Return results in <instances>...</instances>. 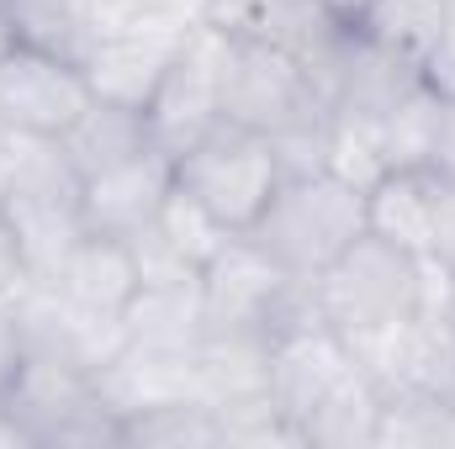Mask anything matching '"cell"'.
Masks as SVG:
<instances>
[{
  "label": "cell",
  "mask_w": 455,
  "mask_h": 449,
  "mask_svg": "<svg viewBox=\"0 0 455 449\" xmlns=\"http://www.w3.org/2000/svg\"><path fill=\"white\" fill-rule=\"evenodd\" d=\"M96 85L80 59L43 48V43H16L0 59V122L27 138H64L80 116L91 112Z\"/></svg>",
  "instance_id": "cell-6"
},
{
  "label": "cell",
  "mask_w": 455,
  "mask_h": 449,
  "mask_svg": "<svg viewBox=\"0 0 455 449\" xmlns=\"http://www.w3.org/2000/svg\"><path fill=\"white\" fill-rule=\"evenodd\" d=\"M21 286H27V270H21V254H16V243L5 232V217H0V302H11Z\"/></svg>",
  "instance_id": "cell-19"
},
{
  "label": "cell",
  "mask_w": 455,
  "mask_h": 449,
  "mask_svg": "<svg viewBox=\"0 0 455 449\" xmlns=\"http://www.w3.org/2000/svg\"><path fill=\"white\" fill-rule=\"evenodd\" d=\"M302 291V280H291L254 238H228L223 248L207 259L202 270V307H207V328H265L275 334L281 312L291 307V296Z\"/></svg>",
  "instance_id": "cell-7"
},
{
  "label": "cell",
  "mask_w": 455,
  "mask_h": 449,
  "mask_svg": "<svg viewBox=\"0 0 455 449\" xmlns=\"http://www.w3.org/2000/svg\"><path fill=\"white\" fill-rule=\"evenodd\" d=\"M440 191H445V180H440L429 164H413V169H387V175L365 191V207H371V232H381V238L403 243L408 254H435Z\"/></svg>",
  "instance_id": "cell-11"
},
{
  "label": "cell",
  "mask_w": 455,
  "mask_h": 449,
  "mask_svg": "<svg viewBox=\"0 0 455 449\" xmlns=\"http://www.w3.org/2000/svg\"><path fill=\"white\" fill-rule=\"evenodd\" d=\"M445 16H451V0H360L344 21L365 43H376V48H387V53H397L419 69V59L440 37Z\"/></svg>",
  "instance_id": "cell-13"
},
{
  "label": "cell",
  "mask_w": 455,
  "mask_h": 449,
  "mask_svg": "<svg viewBox=\"0 0 455 449\" xmlns=\"http://www.w3.org/2000/svg\"><path fill=\"white\" fill-rule=\"evenodd\" d=\"M122 334L132 349L154 354H196L207 338V307H202V275L196 280H143L138 296L122 312Z\"/></svg>",
  "instance_id": "cell-10"
},
{
  "label": "cell",
  "mask_w": 455,
  "mask_h": 449,
  "mask_svg": "<svg viewBox=\"0 0 455 449\" xmlns=\"http://www.w3.org/2000/svg\"><path fill=\"white\" fill-rule=\"evenodd\" d=\"M323 116H329V101L297 53H286L265 37H228L223 122H238L265 138H286Z\"/></svg>",
  "instance_id": "cell-4"
},
{
  "label": "cell",
  "mask_w": 455,
  "mask_h": 449,
  "mask_svg": "<svg viewBox=\"0 0 455 449\" xmlns=\"http://www.w3.org/2000/svg\"><path fill=\"white\" fill-rule=\"evenodd\" d=\"M323 5H329V11H339V16H349V11H355L360 0H323Z\"/></svg>",
  "instance_id": "cell-21"
},
{
  "label": "cell",
  "mask_w": 455,
  "mask_h": 449,
  "mask_svg": "<svg viewBox=\"0 0 455 449\" xmlns=\"http://www.w3.org/2000/svg\"><path fill=\"white\" fill-rule=\"evenodd\" d=\"M307 291H313V307L339 334H376L419 312L424 254H408L403 243L365 227L318 280H307Z\"/></svg>",
  "instance_id": "cell-2"
},
{
  "label": "cell",
  "mask_w": 455,
  "mask_h": 449,
  "mask_svg": "<svg viewBox=\"0 0 455 449\" xmlns=\"http://www.w3.org/2000/svg\"><path fill=\"white\" fill-rule=\"evenodd\" d=\"M429 169L455 180V101H440V127H435V154H429Z\"/></svg>",
  "instance_id": "cell-18"
},
{
  "label": "cell",
  "mask_w": 455,
  "mask_h": 449,
  "mask_svg": "<svg viewBox=\"0 0 455 449\" xmlns=\"http://www.w3.org/2000/svg\"><path fill=\"white\" fill-rule=\"evenodd\" d=\"M21 359H27V328H21V312L11 296V302H0V402L21 375Z\"/></svg>",
  "instance_id": "cell-16"
},
{
  "label": "cell",
  "mask_w": 455,
  "mask_h": 449,
  "mask_svg": "<svg viewBox=\"0 0 455 449\" xmlns=\"http://www.w3.org/2000/svg\"><path fill=\"white\" fill-rule=\"evenodd\" d=\"M16 43H21V27H16V16H11V0H0V59H5Z\"/></svg>",
  "instance_id": "cell-20"
},
{
  "label": "cell",
  "mask_w": 455,
  "mask_h": 449,
  "mask_svg": "<svg viewBox=\"0 0 455 449\" xmlns=\"http://www.w3.org/2000/svg\"><path fill=\"white\" fill-rule=\"evenodd\" d=\"M59 148H64V159H69V164L80 169V180H85V175H101V169H112L122 159L154 148V138H148V122H143L138 106H122V101L96 96L91 112L59 138Z\"/></svg>",
  "instance_id": "cell-12"
},
{
  "label": "cell",
  "mask_w": 455,
  "mask_h": 449,
  "mask_svg": "<svg viewBox=\"0 0 455 449\" xmlns=\"http://www.w3.org/2000/svg\"><path fill=\"white\" fill-rule=\"evenodd\" d=\"M154 232H159V238L186 259V264H196V270H207V259L223 248L228 238H238V232H228V227L202 207V201H191L180 185L164 196V207H159V217H154Z\"/></svg>",
  "instance_id": "cell-14"
},
{
  "label": "cell",
  "mask_w": 455,
  "mask_h": 449,
  "mask_svg": "<svg viewBox=\"0 0 455 449\" xmlns=\"http://www.w3.org/2000/svg\"><path fill=\"white\" fill-rule=\"evenodd\" d=\"M37 286H53L69 307H80V312H91V318L122 323V312H127V302L138 296L143 275H138V254H132L127 238L85 232V238L64 254V264H59L48 280H37Z\"/></svg>",
  "instance_id": "cell-9"
},
{
  "label": "cell",
  "mask_w": 455,
  "mask_h": 449,
  "mask_svg": "<svg viewBox=\"0 0 455 449\" xmlns=\"http://www.w3.org/2000/svg\"><path fill=\"white\" fill-rule=\"evenodd\" d=\"M281 159L265 132H249L238 122H218L196 148L175 159V185L202 201L228 232H249L265 217L270 196L281 191Z\"/></svg>",
  "instance_id": "cell-3"
},
{
  "label": "cell",
  "mask_w": 455,
  "mask_h": 449,
  "mask_svg": "<svg viewBox=\"0 0 455 449\" xmlns=\"http://www.w3.org/2000/svg\"><path fill=\"white\" fill-rule=\"evenodd\" d=\"M445 180V175H440ZM435 259L455 275V180H445L440 191V223H435Z\"/></svg>",
  "instance_id": "cell-17"
},
{
  "label": "cell",
  "mask_w": 455,
  "mask_h": 449,
  "mask_svg": "<svg viewBox=\"0 0 455 449\" xmlns=\"http://www.w3.org/2000/svg\"><path fill=\"white\" fill-rule=\"evenodd\" d=\"M223 69H228V32L212 21H196L186 43L175 48L170 69L159 75L154 96L143 101V122L154 148L180 159L223 122Z\"/></svg>",
  "instance_id": "cell-5"
},
{
  "label": "cell",
  "mask_w": 455,
  "mask_h": 449,
  "mask_svg": "<svg viewBox=\"0 0 455 449\" xmlns=\"http://www.w3.org/2000/svg\"><path fill=\"white\" fill-rule=\"evenodd\" d=\"M419 85H424L435 101H455V0H451V16H445L440 37H435L429 53L419 59Z\"/></svg>",
  "instance_id": "cell-15"
},
{
  "label": "cell",
  "mask_w": 455,
  "mask_h": 449,
  "mask_svg": "<svg viewBox=\"0 0 455 449\" xmlns=\"http://www.w3.org/2000/svg\"><path fill=\"white\" fill-rule=\"evenodd\" d=\"M371 227L365 191L349 185L334 169H313V175H286L281 191L270 196L265 217L249 227L243 238H254L291 280H318L344 248Z\"/></svg>",
  "instance_id": "cell-1"
},
{
  "label": "cell",
  "mask_w": 455,
  "mask_h": 449,
  "mask_svg": "<svg viewBox=\"0 0 455 449\" xmlns=\"http://www.w3.org/2000/svg\"><path fill=\"white\" fill-rule=\"evenodd\" d=\"M170 191H175V159L164 148H143L101 175H85V227L138 238L143 227H154Z\"/></svg>",
  "instance_id": "cell-8"
}]
</instances>
